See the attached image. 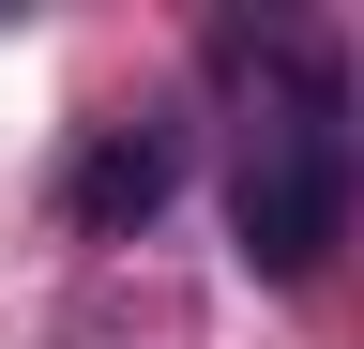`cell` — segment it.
<instances>
[{"label":"cell","instance_id":"6da1fadb","mask_svg":"<svg viewBox=\"0 0 364 349\" xmlns=\"http://www.w3.org/2000/svg\"><path fill=\"white\" fill-rule=\"evenodd\" d=\"M349 198H364L349 61L334 46H258L243 61V122H228V228H243V274L304 289L318 258L349 243Z\"/></svg>","mask_w":364,"mask_h":349},{"label":"cell","instance_id":"7a4b0ae2","mask_svg":"<svg viewBox=\"0 0 364 349\" xmlns=\"http://www.w3.org/2000/svg\"><path fill=\"white\" fill-rule=\"evenodd\" d=\"M167 183H182V137H167V122H107V137L76 152L61 198H76V228H152Z\"/></svg>","mask_w":364,"mask_h":349}]
</instances>
